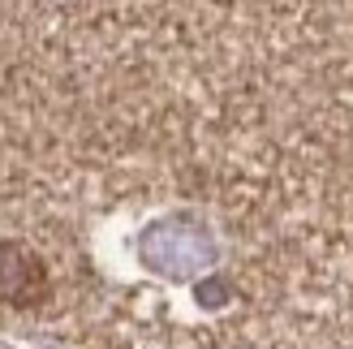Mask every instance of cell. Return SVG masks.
<instances>
[{
  "label": "cell",
  "mask_w": 353,
  "mask_h": 349,
  "mask_svg": "<svg viewBox=\"0 0 353 349\" xmlns=\"http://www.w3.org/2000/svg\"><path fill=\"white\" fill-rule=\"evenodd\" d=\"M48 268L22 241H0V306H17L30 310L48 298Z\"/></svg>",
  "instance_id": "6da1fadb"
}]
</instances>
